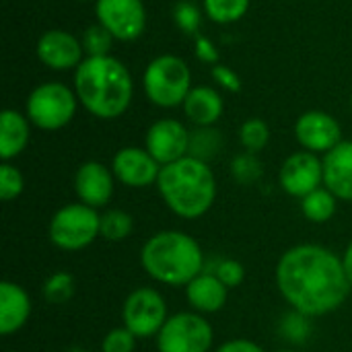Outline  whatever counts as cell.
<instances>
[{
    "mask_svg": "<svg viewBox=\"0 0 352 352\" xmlns=\"http://www.w3.org/2000/svg\"><path fill=\"white\" fill-rule=\"evenodd\" d=\"M276 287L285 301L305 318L336 311L351 293L342 258L324 245L301 243L276 264Z\"/></svg>",
    "mask_w": 352,
    "mask_h": 352,
    "instance_id": "cell-1",
    "label": "cell"
},
{
    "mask_svg": "<svg viewBox=\"0 0 352 352\" xmlns=\"http://www.w3.org/2000/svg\"><path fill=\"white\" fill-rule=\"evenodd\" d=\"M76 97L97 118L122 116L132 101V76L128 68L111 56H95L80 62L74 74Z\"/></svg>",
    "mask_w": 352,
    "mask_h": 352,
    "instance_id": "cell-2",
    "label": "cell"
},
{
    "mask_svg": "<svg viewBox=\"0 0 352 352\" xmlns=\"http://www.w3.org/2000/svg\"><path fill=\"white\" fill-rule=\"evenodd\" d=\"M157 188L169 210L188 221L204 217L217 198V179L212 169L208 163L190 155L163 165Z\"/></svg>",
    "mask_w": 352,
    "mask_h": 352,
    "instance_id": "cell-3",
    "label": "cell"
},
{
    "mask_svg": "<svg viewBox=\"0 0 352 352\" xmlns=\"http://www.w3.org/2000/svg\"><path fill=\"white\" fill-rule=\"evenodd\" d=\"M142 270L167 287H188L204 270V254L194 237L182 231H161L140 250Z\"/></svg>",
    "mask_w": 352,
    "mask_h": 352,
    "instance_id": "cell-4",
    "label": "cell"
},
{
    "mask_svg": "<svg viewBox=\"0 0 352 352\" xmlns=\"http://www.w3.org/2000/svg\"><path fill=\"white\" fill-rule=\"evenodd\" d=\"M101 235L97 208L82 202L62 206L50 221V241L64 252H80Z\"/></svg>",
    "mask_w": 352,
    "mask_h": 352,
    "instance_id": "cell-5",
    "label": "cell"
},
{
    "mask_svg": "<svg viewBox=\"0 0 352 352\" xmlns=\"http://www.w3.org/2000/svg\"><path fill=\"white\" fill-rule=\"evenodd\" d=\"M190 68L177 56L155 58L144 72V91L159 107H177L190 95Z\"/></svg>",
    "mask_w": 352,
    "mask_h": 352,
    "instance_id": "cell-6",
    "label": "cell"
},
{
    "mask_svg": "<svg viewBox=\"0 0 352 352\" xmlns=\"http://www.w3.org/2000/svg\"><path fill=\"white\" fill-rule=\"evenodd\" d=\"M214 330L198 311L171 316L157 334L159 352H210Z\"/></svg>",
    "mask_w": 352,
    "mask_h": 352,
    "instance_id": "cell-7",
    "label": "cell"
},
{
    "mask_svg": "<svg viewBox=\"0 0 352 352\" xmlns=\"http://www.w3.org/2000/svg\"><path fill=\"white\" fill-rule=\"evenodd\" d=\"M76 111L74 93L62 82L39 85L27 99V116L41 130L64 128Z\"/></svg>",
    "mask_w": 352,
    "mask_h": 352,
    "instance_id": "cell-8",
    "label": "cell"
},
{
    "mask_svg": "<svg viewBox=\"0 0 352 352\" xmlns=\"http://www.w3.org/2000/svg\"><path fill=\"white\" fill-rule=\"evenodd\" d=\"M122 320L124 328H128L138 340L157 336L169 320L167 303L159 291L151 287H140L126 297Z\"/></svg>",
    "mask_w": 352,
    "mask_h": 352,
    "instance_id": "cell-9",
    "label": "cell"
},
{
    "mask_svg": "<svg viewBox=\"0 0 352 352\" xmlns=\"http://www.w3.org/2000/svg\"><path fill=\"white\" fill-rule=\"evenodd\" d=\"M97 19L116 39L132 41L146 27V10L142 0H97Z\"/></svg>",
    "mask_w": 352,
    "mask_h": 352,
    "instance_id": "cell-10",
    "label": "cell"
},
{
    "mask_svg": "<svg viewBox=\"0 0 352 352\" xmlns=\"http://www.w3.org/2000/svg\"><path fill=\"white\" fill-rule=\"evenodd\" d=\"M278 179L289 196L303 200L324 184V161L309 151L295 153L283 163Z\"/></svg>",
    "mask_w": 352,
    "mask_h": 352,
    "instance_id": "cell-11",
    "label": "cell"
},
{
    "mask_svg": "<svg viewBox=\"0 0 352 352\" xmlns=\"http://www.w3.org/2000/svg\"><path fill=\"white\" fill-rule=\"evenodd\" d=\"M146 151L163 167L188 157L190 132L177 120H159L146 132Z\"/></svg>",
    "mask_w": 352,
    "mask_h": 352,
    "instance_id": "cell-12",
    "label": "cell"
},
{
    "mask_svg": "<svg viewBox=\"0 0 352 352\" xmlns=\"http://www.w3.org/2000/svg\"><path fill=\"white\" fill-rule=\"evenodd\" d=\"M295 136L309 153H330L342 142L338 122L324 111H307L295 124Z\"/></svg>",
    "mask_w": 352,
    "mask_h": 352,
    "instance_id": "cell-13",
    "label": "cell"
},
{
    "mask_svg": "<svg viewBox=\"0 0 352 352\" xmlns=\"http://www.w3.org/2000/svg\"><path fill=\"white\" fill-rule=\"evenodd\" d=\"M111 171L116 179H120L124 186L130 188H146L151 184H157L161 165L151 157L146 148H122L116 153Z\"/></svg>",
    "mask_w": 352,
    "mask_h": 352,
    "instance_id": "cell-14",
    "label": "cell"
},
{
    "mask_svg": "<svg viewBox=\"0 0 352 352\" xmlns=\"http://www.w3.org/2000/svg\"><path fill=\"white\" fill-rule=\"evenodd\" d=\"M74 192L78 200L91 208H101L109 204L113 196V171L97 161L80 165L74 175Z\"/></svg>",
    "mask_w": 352,
    "mask_h": 352,
    "instance_id": "cell-15",
    "label": "cell"
},
{
    "mask_svg": "<svg viewBox=\"0 0 352 352\" xmlns=\"http://www.w3.org/2000/svg\"><path fill=\"white\" fill-rule=\"evenodd\" d=\"M82 43L74 35L60 29L43 33L37 41L39 60L54 70H68L74 66L78 68L82 60Z\"/></svg>",
    "mask_w": 352,
    "mask_h": 352,
    "instance_id": "cell-16",
    "label": "cell"
},
{
    "mask_svg": "<svg viewBox=\"0 0 352 352\" xmlns=\"http://www.w3.org/2000/svg\"><path fill=\"white\" fill-rule=\"evenodd\" d=\"M324 186L340 200L352 202V140H342L324 157Z\"/></svg>",
    "mask_w": 352,
    "mask_h": 352,
    "instance_id": "cell-17",
    "label": "cell"
},
{
    "mask_svg": "<svg viewBox=\"0 0 352 352\" xmlns=\"http://www.w3.org/2000/svg\"><path fill=\"white\" fill-rule=\"evenodd\" d=\"M31 316V299L27 291L10 280L0 283V334L19 332Z\"/></svg>",
    "mask_w": 352,
    "mask_h": 352,
    "instance_id": "cell-18",
    "label": "cell"
},
{
    "mask_svg": "<svg viewBox=\"0 0 352 352\" xmlns=\"http://www.w3.org/2000/svg\"><path fill=\"white\" fill-rule=\"evenodd\" d=\"M188 303L198 314H217L225 307L229 289L217 278L214 272H202L186 287Z\"/></svg>",
    "mask_w": 352,
    "mask_h": 352,
    "instance_id": "cell-19",
    "label": "cell"
},
{
    "mask_svg": "<svg viewBox=\"0 0 352 352\" xmlns=\"http://www.w3.org/2000/svg\"><path fill=\"white\" fill-rule=\"evenodd\" d=\"M184 111H186V116L198 128H208V126H212L221 118V113H223V99H221V95L214 89L198 87V89H192L190 95L186 97Z\"/></svg>",
    "mask_w": 352,
    "mask_h": 352,
    "instance_id": "cell-20",
    "label": "cell"
},
{
    "mask_svg": "<svg viewBox=\"0 0 352 352\" xmlns=\"http://www.w3.org/2000/svg\"><path fill=\"white\" fill-rule=\"evenodd\" d=\"M29 142V124L27 120L14 111L4 109L0 116V157L4 163L14 159L25 151Z\"/></svg>",
    "mask_w": 352,
    "mask_h": 352,
    "instance_id": "cell-21",
    "label": "cell"
},
{
    "mask_svg": "<svg viewBox=\"0 0 352 352\" xmlns=\"http://www.w3.org/2000/svg\"><path fill=\"white\" fill-rule=\"evenodd\" d=\"M336 196L328 188H318L301 200L303 217L311 223H328L336 212Z\"/></svg>",
    "mask_w": 352,
    "mask_h": 352,
    "instance_id": "cell-22",
    "label": "cell"
},
{
    "mask_svg": "<svg viewBox=\"0 0 352 352\" xmlns=\"http://www.w3.org/2000/svg\"><path fill=\"white\" fill-rule=\"evenodd\" d=\"M221 146H223V140H221V134L217 130H212L210 126L208 128H198L194 134H190V151H188V155L208 163L212 157L219 155Z\"/></svg>",
    "mask_w": 352,
    "mask_h": 352,
    "instance_id": "cell-23",
    "label": "cell"
},
{
    "mask_svg": "<svg viewBox=\"0 0 352 352\" xmlns=\"http://www.w3.org/2000/svg\"><path fill=\"white\" fill-rule=\"evenodd\" d=\"M134 229V219L126 210L111 208L101 214V237L107 241H124Z\"/></svg>",
    "mask_w": 352,
    "mask_h": 352,
    "instance_id": "cell-24",
    "label": "cell"
},
{
    "mask_svg": "<svg viewBox=\"0 0 352 352\" xmlns=\"http://www.w3.org/2000/svg\"><path fill=\"white\" fill-rule=\"evenodd\" d=\"M250 8V0H204V10L214 23H235Z\"/></svg>",
    "mask_w": 352,
    "mask_h": 352,
    "instance_id": "cell-25",
    "label": "cell"
},
{
    "mask_svg": "<svg viewBox=\"0 0 352 352\" xmlns=\"http://www.w3.org/2000/svg\"><path fill=\"white\" fill-rule=\"evenodd\" d=\"M74 295V278L68 272H56L43 283V297L52 305H64Z\"/></svg>",
    "mask_w": 352,
    "mask_h": 352,
    "instance_id": "cell-26",
    "label": "cell"
},
{
    "mask_svg": "<svg viewBox=\"0 0 352 352\" xmlns=\"http://www.w3.org/2000/svg\"><path fill=\"white\" fill-rule=\"evenodd\" d=\"M270 138V130L262 120H248L239 130V140L248 153H260Z\"/></svg>",
    "mask_w": 352,
    "mask_h": 352,
    "instance_id": "cell-27",
    "label": "cell"
},
{
    "mask_svg": "<svg viewBox=\"0 0 352 352\" xmlns=\"http://www.w3.org/2000/svg\"><path fill=\"white\" fill-rule=\"evenodd\" d=\"M111 39H113V35H111L103 25H91V27L85 31L82 47H85V52L89 54V58L107 56V52L111 50Z\"/></svg>",
    "mask_w": 352,
    "mask_h": 352,
    "instance_id": "cell-28",
    "label": "cell"
},
{
    "mask_svg": "<svg viewBox=\"0 0 352 352\" xmlns=\"http://www.w3.org/2000/svg\"><path fill=\"white\" fill-rule=\"evenodd\" d=\"M23 188H25V179L21 171L10 163H2L0 165V198L4 202H10L16 196H21Z\"/></svg>",
    "mask_w": 352,
    "mask_h": 352,
    "instance_id": "cell-29",
    "label": "cell"
},
{
    "mask_svg": "<svg viewBox=\"0 0 352 352\" xmlns=\"http://www.w3.org/2000/svg\"><path fill=\"white\" fill-rule=\"evenodd\" d=\"M231 169H233V175L239 184H254L262 175V163L258 161V157L254 153L239 155L233 161Z\"/></svg>",
    "mask_w": 352,
    "mask_h": 352,
    "instance_id": "cell-30",
    "label": "cell"
},
{
    "mask_svg": "<svg viewBox=\"0 0 352 352\" xmlns=\"http://www.w3.org/2000/svg\"><path fill=\"white\" fill-rule=\"evenodd\" d=\"M136 336L128 328H113L105 334L101 342V352H134Z\"/></svg>",
    "mask_w": 352,
    "mask_h": 352,
    "instance_id": "cell-31",
    "label": "cell"
},
{
    "mask_svg": "<svg viewBox=\"0 0 352 352\" xmlns=\"http://www.w3.org/2000/svg\"><path fill=\"white\" fill-rule=\"evenodd\" d=\"M214 274L229 291L237 289L245 280V268L237 260H221L214 268Z\"/></svg>",
    "mask_w": 352,
    "mask_h": 352,
    "instance_id": "cell-32",
    "label": "cell"
},
{
    "mask_svg": "<svg viewBox=\"0 0 352 352\" xmlns=\"http://www.w3.org/2000/svg\"><path fill=\"white\" fill-rule=\"evenodd\" d=\"M175 23L186 31V33H194L200 25V12L188 4V2H182L175 6Z\"/></svg>",
    "mask_w": 352,
    "mask_h": 352,
    "instance_id": "cell-33",
    "label": "cell"
},
{
    "mask_svg": "<svg viewBox=\"0 0 352 352\" xmlns=\"http://www.w3.org/2000/svg\"><path fill=\"white\" fill-rule=\"evenodd\" d=\"M212 76H214L227 91H231V93H239V91H241V80H239V76H237L231 68H227V66H223V64H217V66H212Z\"/></svg>",
    "mask_w": 352,
    "mask_h": 352,
    "instance_id": "cell-34",
    "label": "cell"
},
{
    "mask_svg": "<svg viewBox=\"0 0 352 352\" xmlns=\"http://www.w3.org/2000/svg\"><path fill=\"white\" fill-rule=\"evenodd\" d=\"M196 56L202 62H210V64H214L219 60V52L214 50V45L206 37H198V41H196Z\"/></svg>",
    "mask_w": 352,
    "mask_h": 352,
    "instance_id": "cell-35",
    "label": "cell"
},
{
    "mask_svg": "<svg viewBox=\"0 0 352 352\" xmlns=\"http://www.w3.org/2000/svg\"><path fill=\"white\" fill-rule=\"evenodd\" d=\"M214 352H264L256 342H250V340H229L225 344H221Z\"/></svg>",
    "mask_w": 352,
    "mask_h": 352,
    "instance_id": "cell-36",
    "label": "cell"
},
{
    "mask_svg": "<svg viewBox=\"0 0 352 352\" xmlns=\"http://www.w3.org/2000/svg\"><path fill=\"white\" fill-rule=\"evenodd\" d=\"M342 264H344V272H346V278H349L352 287V241L349 243V248H346V252L342 256Z\"/></svg>",
    "mask_w": 352,
    "mask_h": 352,
    "instance_id": "cell-37",
    "label": "cell"
},
{
    "mask_svg": "<svg viewBox=\"0 0 352 352\" xmlns=\"http://www.w3.org/2000/svg\"><path fill=\"white\" fill-rule=\"evenodd\" d=\"M68 352H87V351H85V349H70Z\"/></svg>",
    "mask_w": 352,
    "mask_h": 352,
    "instance_id": "cell-38",
    "label": "cell"
},
{
    "mask_svg": "<svg viewBox=\"0 0 352 352\" xmlns=\"http://www.w3.org/2000/svg\"><path fill=\"white\" fill-rule=\"evenodd\" d=\"M280 352H293V351H280Z\"/></svg>",
    "mask_w": 352,
    "mask_h": 352,
    "instance_id": "cell-39",
    "label": "cell"
}]
</instances>
